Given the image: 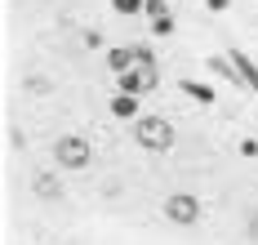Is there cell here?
Returning <instances> with one entry per match:
<instances>
[{
    "label": "cell",
    "mask_w": 258,
    "mask_h": 245,
    "mask_svg": "<svg viewBox=\"0 0 258 245\" xmlns=\"http://www.w3.org/2000/svg\"><path fill=\"white\" fill-rule=\"evenodd\" d=\"M134 143L143 147V152H152V156H165V152H174V143H178V130L165 120V116H138L134 120Z\"/></svg>",
    "instance_id": "obj_1"
},
{
    "label": "cell",
    "mask_w": 258,
    "mask_h": 245,
    "mask_svg": "<svg viewBox=\"0 0 258 245\" xmlns=\"http://www.w3.org/2000/svg\"><path fill=\"white\" fill-rule=\"evenodd\" d=\"M49 156H53V169H62V174H80V169L94 165V143H89L85 134H58Z\"/></svg>",
    "instance_id": "obj_2"
},
{
    "label": "cell",
    "mask_w": 258,
    "mask_h": 245,
    "mask_svg": "<svg viewBox=\"0 0 258 245\" xmlns=\"http://www.w3.org/2000/svg\"><path fill=\"white\" fill-rule=\"evenodd\" d=\"M201 214H205V205H201L196 192H174V196H165V218H169L174 227H196Z\"/></svg>",
    "instance_id": "obj_3"
},
{
    "label": "cell",
    "mask_w": 258,
    "mask_h": 245,
    "mask_svg": "<svg viewBox=\"0 0 258 245\" xmlns=\"http://www.w3.org/2000/svg\"><path fill=\"white\" fill-rule=\"evenodd\" d=\"M107 111H111L116 120H129V125H134V120L143 116V94H125V89H116V94L107 98Z\"/></svg>",
    "instance_id": "obj_4"
},
{
    "label": "cell",
    "mask_w": 258,
    "mask_h": 245,
    "mask_svg": "<svg viewBox=\"0 0 258 245\" xmlns=\"http://www.w3.org/2000/svg\"><path fill=\"white\" fill-rule=\"evenodd\" d=\"M62 174V169H58ZM53 169H40V174H31V192L40 196V201H62V178H58Z\"/></svg>",
    "instance_id": "obj_5"
},
{
    "label": "cell",
    "mask_w": 258,
    "mask_h": 245,
    "mask_svg": "<svg viewBox=\"0 0 258 245\" xmlns=\"http://www.w3.org/2000/svg\"><path fill=\"white\" fill-rule=\"evenodd\" d=\"M178 89L191 98V103H196V107H214V103H218V89H214L209 81H191V76H182Z\"/></svg>",
    "instance_id": "obj_6"
},
{
    "label": "cell",
    "mask_w": 258,
    "mask_h": 245,
    "mask_svg": "<svg viewBox=\"0 0 258 245\" xmlns=\"http://www.w3.org/2000/svg\"><path fill=\"white\" fill-rule=\"evenodd\" d=\"M107 72L111 76H120V72H129V67H138L134 63V45H107Z\"/></svg>",
    "instance_id": "obj_7"
},
{
    "label": "cell",
    "mask_w": 258,
    "mask_h": 245,
    "mask_svg": "<svg viewBox=\"0 0 258 245\" xmlns=\"http://www.w3.org/2000/svg\"><path fill=\"white\" fill-rule=\"evenodd\" d=\"M209 76L223 81V85H245V81H240V72H236V63H232V54H214V58H209Z\"/></svg>",
    "instance_id": "obj_8"
},
{
    "label": "cell",
    "mask_w": 258,
    "mask_h": 245,
    "mask_svg": "<svg viewBox=\"0 0 258 245\" xmlns=\"http://www.w3.org/2000/svg\"><path fill=\"white\" fill-rule=\"evenodd\" d=\"M227 54H232V63H236V72H240V81H245V89H254V94H258V63L245 54V49H227Z\"/></svg>",
    "instance_id": "obj_9"
},
{
    "label": "cell",
    "mask_w": 258,
    "mask_h": 245,
    "mask_svg": "<svg viewBox=\"0 0 258 245\" xmlns=\"http://www.w3.org/2000/svg\"><path fill=\"white\" fill-rule=\"evenodd\" d=\"M134 63H138L143 72H160V67H156V49H152V45H134Z\"/></svg>",
    "instance_id": "obj_10"
},
{
    "label": "cell",
    "mask_w": 258,
    "mask_h": 245,
    "mask_svg": "<svg viewBox=\"0 0 258 245\" xmlns=\"http://www.w3.org/2000/svg\"><path fill=\"white\" fill-rule=\"evenodd\" d=\"M111 9H116L120 18H138V14L147 9V0H111Z\"/></svg>",
    "instance_id": "obj_11"
},
{
    "label": "cell",
    "mask_w": 258,
    "mask_h": 245,
    "mask_svg": "<svg viewBox=\"0 0 258 245\" xmlns=\"http://www.w3.org/2000/svg\"><path fill=\"white\" fill-rule=\"evenodd\" d=\"M174 27H178V23H174V14H160V18H152V36H156V40L174 36Z\"/></svg>",
    "instance_id": "obj_12"
},
{
    "label": "cell",
    "mask_w": 258,
    "mask_h": 245,
    "mask_svg": "<svg viewBox=\"0 0 258 245\" xmlns=\"http://www.w3.org/2000/svg\"><path fill=\"white\" fill-rule=\"evenodd\" d=\"M23 89L40 98V94H53V81H49V76H27V81H23Z\"/></svg>",
    "instance_id": "obj_13"
},
{
    "label": "cell",
    "mask_w": 258,
    "mask_h": 245,
    "mask_svg": "<svg viewBox=\"0 0 258 245\" xmlns=\"http://www.w3.org/2000/svg\"><path fill=\"white\" fill-rule=\"evenodd\" d=\"M236 152H240L245 161H254V156H258V134H245V138H240V147H236Z\"/></svg>",
    "instance_id": "obj_14"
},
{
    "label": "cell",
    "mask_w": 258,
    "mask_h": 245,
    "mask_svg": "<svg viewBox=\"0 0 258 245\" xmlns=\"http://www.w3.org/2000/svg\"><path fill=\"white\" fill-rule=\"evenodd\" d=\"M160 14H169V0H147L143 18H160Z\"/></svg>",
    "instance_id": "obj_15"
},
{
    "label": "cell",
    "mask_w": 258,
    "mask_h": 245,
    "mask_svg": "<svg viewBox=\"0 0 258 245\" xmlns=\"http://www.w3.org/2000/svg\"><path fill=\"white\" fill-rule=\"evenodd\" d=\"M80 40H85V49H107V45H103V31H94V27L85 31Z\"/></svg>",
    "instance_id": "obj_16"
},
{
    "label": "cell",
    "mask_w": 258,
    "mask_h": 245,
    "mask_svg": "<svg viewBox=\"0 0 258 245\" xmlns=\"http://www.w3.org/2000/svg\"><path fill=\"white\" fill-rule=\"evenodd\" d=\"M245 232H249V241L258 245V210H254V214H249V218H245Z\"/></svg>",
    "instance_id": "obj_17"
},
{
    "label": "cell",
    "mask_w": 258,
    "mask_h": 245,
    "mask_svg": "<svg viewBox=\"0 0 258 245\" xmlns=\"http://www.w3.org/2000/svg\"><path fill=\"white\" fill-rule=\"evenodd\" d=\"M205 9H209V14H227V9H232V0H205Z\"/></svg>",
    "instance_id": "obj_18"
}]
</instances>
